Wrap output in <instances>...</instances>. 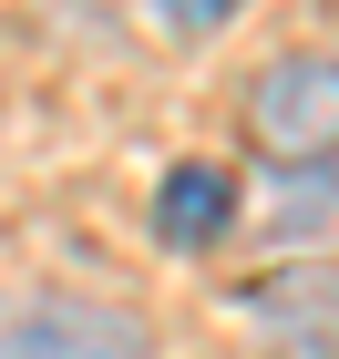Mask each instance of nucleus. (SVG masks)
Listing matches in <instances>:
<instances>
[{
    "instance_id": "1",
    "label": "nucleus",
    "mask_w": 339,
    "mask_h": 359,
    "mask_svg": "<svg viewBox=\"0 0 339 359\" xmlns=\"http://www.w3.org/2000/svg\"><path fill=\"white\" fill-rule=\"evenodd\" d=\"M257 154L278 175H339V62L329 52H288L247 103Z\"/></svg>"
},
{
    "instance_id": "2",
    "label": "nucleus",
    "mask_w": 339,
    "mask_h": 359,
    "mask_svg": "<svg viewBox=\"0 0 339 359\" xmlns=\"http://www.w3.org/2000/svg\"><path fill=\"white\" fill-rule=\"evenodd\" d=\"M237 318H247V339L267 359H339V267H278L257 277L247 298H237Z\"/></svg>"
},
{
    "instance_id": "3",
    "label": "nucleus",
    "mask_w": 339,
    "mask_h": 359,
    "mask_svg": "<svg viewBox=\"0 0 339 359\" xmlns=\"http://www.w3.org/2000/svg\"><path fill=\"white\" fill-rule=\"evenodd\" d=\"M0 359H154V349H144V318H124V308L31 298V308H0Z\"/></svg>"
},
{
    "instance_id": "4",
    "label": "nucleus",
    "mask_w": 339,
    "mask_h": 359,
    "mask_svg": "<svg viewBox=\"0 0 339 359\" xmlns=\"http://www.w3.org/2000/svg\"><path fill=\"white\" fill-rule=\"evenodd\" d=\"M226 226H237V175L226 165H175L165 195H154V236L165 247H216Z\"/></svg>"
},
{
    "instance_id": "5",
    "label": "nucleus",
    "mask_w": 339,
    "mask_h": 359,
    "mask_svg": "<svg viewBox=\"0 0 339 359\" xmlns=\"http://www.w3.org/2000/svg\"><path fill=\"white\" fill-rule=\"evenodd\" d=\"M288 247H339V175H278V205H267Z\"/></svg>"
},
{
    "instance_id": "6",
    "label": "nucleus",
    "mask_w": 339,
    "mask_h": 359,
    "mask_svg": "<svg viewBox=\"0 0 339 359\" xmlns=\"http://www.w3.org/2000/svg\"><path fill=\"white\" fill-rule=\"evenodd\" d=\"M237 11H247V0H154V21L185 31V41H196V31H216V21H237Z\"/></svg>"
}]
</instances>
